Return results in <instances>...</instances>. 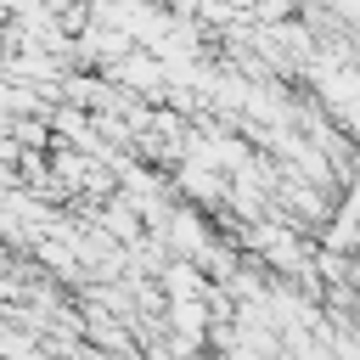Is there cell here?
<instances>
[{
  "label": "cell",
  "mask_w": 360,
  "mask_h": 360,
  "mask_svg": "<svg viewBox=\"0 0 360 360\" xmlns=\"http://www.w3.org/2000/svg\"><path fill=\"white\" fill-rule=\"evenodd\" d=\"M253 17L276 28V22H287V17H292V0H253Z\"/></svg>",
  "instance_id": "cell-1"
}]
</instances>
